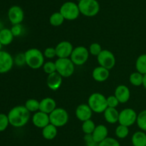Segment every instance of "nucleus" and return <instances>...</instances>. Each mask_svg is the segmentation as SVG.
<instances>
[{
    "label": "nucleus",
    "mask_w": 146,
    "mask_h": 146,
    "mask_svg": "<svg viewBox=\"0 0 146 146\" xmlns=\"http://www.w3.org/2000/svg\"><path fill=\"white\" fill-rule=\"evenodd\" d=\"M2 44H1V43L0 42V51H1V48H2Z\"/></svg>",
    "instance_id": "nucleus-42"
},
{
    "label": "nucleus",
    "mask_w": 146,
    "mask_h": 146,
    "mask_svg": "<svg viewBox=\"0 0 146 146\" xmlns=\"http://www.w3.org/2000/svg\"><path fill=\"white\" fill-rule=\"evenodd\" d=\"M110 70L101 66L95 67L92 72V77L95 81L103 82L106 81L110 76Z\"/></svg>",
    "instance_id": "nucleus-18"
},
{
    "label": "nucleus",
    "mask_w": 146,
    "mask_h": 146,
    "mask_svg": "<svg viewBox=\"0 0 146 146\" xmlns=\"http://www.w3.org/2000/svg\"><path fill=\"white\" fill-rule=\"evenodd\" d=\"M128 127H129L119 124V125L117 126L115 130L116 137L119 139H124L127 137V136L129 134V128Z\"/></svg>",
    "instance_id": "nucleus-30"
},
{
    "label": "nucleus",
    "mask_w": 146,
    "mask_h": 146,
    "mask_svg": "<svg viewBox=\"0 0 146 146\" xmlns=\"http://www.w3.org/2000/svg\"><path fill=\"white\" fill-rule=\"evenodd\" d=\"M0 22H1V16H0Z\"/></svg>",
    "instance_id": "nucleus-44"
},
{
    "label": "nucleus",
    "mask_w": 146,
    "mask_h": 146,
    "mask_svg": "<svg viewBox=\"0 0 146 146\" xmlns=\"http://www.w3.org/2000/svg\"><path fill=\"white\" fill-rule=\"evenodd\" d=\"M68 113L62 107H56L49 114L50 123L56 127L66 125L68 121Z\"/></svg>",
    "instance_id": "nucleus-7"
},
{
    "label": "nucleus",
    "mask_w": 146,
    "mask_h": 146,
    "mask_svg": "<svg viewBox=\"0 0 146 146\" xmlns=\"http://www.w3.org/2000/svg\"><path fill=\"white\" fill-rule=\"evenodd\" d=\"M14 62L16 65L19 66V67H21V66L26 64V59L24 53H19V54H17L16 57L14 58Z\"/></svg>",
    "instance_id": "nucleus-36"
},
{
    "label": "nucleus",
    "mask_w": 146,
    "mask_h": 146,
    "mask_svg": "<svg viewBox=\"0 0 146 146\" xmlns=\"http://www.w3.org/2000/svg\"><path fill=\"white\" fill-rule=\"evenodd\" d=\"M32 123L35 127L43 129L50 124L49 115L39 110L32 116Z\"/></svg>",
    "instance_id": "nucleus-14"
},
{
    "label": "nucleus",
    "mask_w": 146,
    "mask_h": 146,
    "mask_svg": "<svg viewBox=\"0 0 146 146\" xmlns=\"http://www.w3.org/2000/svg\"><path fill=\"white\" fill-rule=\"evenodd\" d=\"M44 55L46 58L53 59L56 56V49L54 47H47L44 52Z\"/></svg>",
    "instance_id": "nucleus-39"
},
{
    "label": "nucleus",
    "mask_w": 146,
    "mask_h": 146,
    "mask_svg": "<svg viewBox=\"0 0 146 146\" xmlns=\"http://www.w3.org/2000/svg\"><path fill=\"white\" fill-rule=\"evenodd\" d=\"M56 126H54L52 124H48V125L46 126L45 127L42 129V136L44 139L48 140H54L57 135V133H58V130Z\"/></svg>",
    "instance_id": "nucleus-22"
},
{
    "label": "nucleus",
    "mask_w": 146,
    "mask_h": 146,
    "mask_svg": "<svg viewBox=\"0 0 146 146\" xmlns=\"http://www.w3.org/2000/svg\"><path fill=\"white\" fill-rule=\"evenodd\" d=\"M55 63L56 72L62 77H69L74 73L75 64L70 58H58Z\"/></svg>",
    "instance_id": "nucleus-5"
},
{
    "label": "nucleus",
    "mask_w": 146,
    "mask_h": 146,
    "mask_svg": "<svg viewBox=\"0 0 146 146\" xmlns=\"http://www.w3.org/2000/svg\"><path fill=\"white\" fill-rule=\"evenodd\" d=\"M102 47H101V44H98L97 42H94L89 46V48H88V51L89 53L93 56H97L102 51Z\"/></svg>",
    "instance_id": "nucleus-35"
},
{
    "label": "nucleus",
    "mask_w": 146,
    "mask_h": 146,
    "mask_svg": "<svg viewBox=\"0 0 146 146\" xmlns=\"http://www.w3.org/2000/svg\"><path fill=\"white\" fill-rule=\"evenodd\" d=\"M62 79L63 77L57 72L48 74V77L46 79L47 86L51 90L56 91L61 87L63 82Z\"/></svg>",
    "instance_id": "nucleus-17"
},
{
    "label": "nucleus",
    "mask_w": 146,
    "mask_h": 146,
    "mask_svg": "<svg viewBox=\"0 0 146 146\" xmlns=\"http://www.w3.org/2000/svg\"><path fill=\"white\" fill-rule=\"evenodd\" d=\"M24 106L30 113H35L39 111L40 101L36 100V99H29L26 101Z\"/></svg>",
    "instance_id": "nucleus-28"
},
{
    "label": "nucleus",
    "mask_w": 146,
    "mask_h": 146,
    "mask_svg": "<svg viewBox=\"0 0 146 146\" xmlns=\"http://www.w3.org/2000/svg\"><path fill=\"white\" fill-rule=\"evenodd\" d=\"M84 141H85L86 146H98V144H99L94 140L92 135H85Z\"/></svg>",
    "instance_id": "nucleus-40"
},
{
    "label": "nucleus",
    "mask_w": 146,
    "mask_h": 146,
    "mask_svg": "<svg viewBox=\"0 0 146 146\" xmlns=\"http://www.w3.org/2000/svg\"><path fill=\"white\" fill-rule=\"evenodd\" d=\"M94 112L88 104H81L76 107L75 111L76 116L80 121L84 122L91 119Z\"/></svg>",
    "instance_id": "nucleus-15"
},
{
    "label": "nucleus",
    "mask_w": 146,
    "mask_h": 146,
    "mask_svg": "<svg viewBox=\"0 0 146 146\" xmlns=\"http://www.w3.org/2000/svg\"><path fill=\"white\" fill-rule=\"evenodd\" d=\"M119 103V101L115 95H110L107 97V104H108V107L116 108Z\"/></svg>",
    "instance_id": "nucleus-37"
},
{
    "label": "nucleus",
    "mask_w": 146,
    "mask_h": 146,
    "mask_svg": "<svg viewBox=\"0 0 146 146\" xmlns=\"http://www.w3.org/2000/svg\"><path fill=\"white\" fill-rule=\"evenodd\" d=\"M8 18L11 24H21L24 18V13L19 6L14 5L8 10Z\"/></svg>",
    "instance_id": "nucleus-12"
},
{
    "label": "nucleus",
    "mask_w": 146,
    "mask_h": 146,
    "mask_svg": "<svg viewBox=\"0 0 146 146\" xmlns=\"http://www.w3.org/2000/svg\"><path fill=\"white\" fill-rule=\"evenodd\" d=\"M136 123L142 131H146V110L138 113Z\"/></svg>",
    "instance_id": "nucleus-31"
},
{
    "label": "nucleus",
    "mask_w": 146,
    "mask_h": 146,
    "mask_svg": "<svg viewBox=\"0 0 146 146\" xmlns=\"http://www.w3.org/2000/svg\"><path fill=\"white\" fill-rule=\"evenodd\" d=\"M14 64V58L9 53L3 50L0 51V74L9 72Z\"/></svg>",
    "instance_id": "nucleus-11"
},
{
    "label": "nucleus",
    "mask_w": 146,
    "mask_h": 146,
    "mask_svg": "<svg viewBox=\"0 0 146 146\" xmlns=\"http://www.w3.org/2000/svg\"><path fill=\"white\" fill-rule=\"evenodd\" d=\"M135 68L137 72L142 74H146V54H141L138 56L135 62Z\"/></svg>",
    "instance_id": "nucleus-25"
},
{
    "label": "nucleus",
    "mask_w": 146,
    "mask_h": 146,
    "mask_svg": "<svg viewBox=\"0 0 146 146\" xmlns=\"http://www.w3.org/2000/svg\"><path fill=\"white\" fill-rule=\"evenodd\" d=\"M78 5L80 13L87 17H95L100 11V4L97 0H82Z\"/></svg>",
    "instance_id": "nucleus-4"
},
{
    "label": "nucleus",
    "mask_w": 146,
    "mask_h": 146,
    "mask_svg": "<svg viewBox=\"0 0 146 146\" xmlns=\"http://www.w3.org/2000/svg\"><path fill=\"white\" fill-rule=\"evenodd\" d=\"M133 146H146V133L144 131H137L131 137Z\"/></svg>",
    "instance_id": "nucleus-24"
},
{
    "label": "nucleus",
    "mask_w": 146,
    "mask_h": 146,
    "mask_svg": "<svg viewBox=\"0 0 146 146\" xmlns=\"http://www.w3.org/2000/svg\"><path fill=\"white\" fill-rule=\"evenodd\" d=\"M88 104L94 113H104L108 107L107 97L101 93L94 92L88 97Z\"/></svg>",
    "instance_id": "nucleus-3"
},
{
    "label": "nucleus",
    "mask_w": 146,
    "mask_h": 146,
    "mask_svg": "<svg viewBox=\"0 0 146 146\" xmlns=\"http://www.w3.org/2000/svg\"><path fill=\"white\" fill-rule=\"evenodd\" d=\"M55 49L58 58H70L74 47L70 42L62 41L56 46Z\"/></svg>",
    "instance_id": "nucleus-13"
},
{
    "label": "nucleus",
    "mask_w": 146,
    "mask_h": 146,
    "mask_svg": "<svg viewBox=\"0 0 146 146\" xmlns=\"http://www.w3.org/2000/svg\"><path fill=\"white\" fill-rule=\"evenodd\" d=\"M104 116L105 120L110 124H115L118 122L119 112L114 107H107L104 112Z\"/></svg>",
    "instance_id": "nucleus-21"
},
{
    "label": "nucleus",
    "mask_w": 146,
    "mask_h": 146,
    "mask_svg": "<svg viewBox=\"0 0 146 146\" xmlns=\"http://www.w3.org/2000/svg\"><path fill=\"white\" fill-rule=\"evenodd\" d=\"M30 113L24 105H17L12 107L7 115L9 124L14 127H24L29 120Z\"/></svg>",
    "instance_id": "nucleus-1"
},
{
    "label": "nucleus",
    "mask_w": 146,
    "mask_h": 146,
    "mask_svg": "<svg viewBox=\"0 0 146 146\" xmlns=\"http://www.w3.org/2000/svg\"><path fill=\"white\" fill-rule=\"evenodd\" d=\"M97 60L99 66L111 70L115 65V57L112 52L108 50H103L97 56Z\"/></svg>",
    "instance_id": "nucleus-9"
},
{
    "label": "nucleus",
    "mask_w": 146,
    "mask_h": 146,
    "mask_svg": "<svg viewBox=\"0 0 146 146\" xmlns=\"http://www.w3.org/2000/svg\"><path fill=\"white\" fill-rule=\"evenodd\" d=\"M26 64L33 70H38L43 67L44 64V53L38 49L31 48L24 52Z\"/></svg>",
    "instance_id": "nucleus-2"
},
{
    "label": "nucleus",
    "mask_w": 146,
    "mask_h": 146,
    "mask_svg": "<svg viewBox=\"0 0 146 146\" xmlns=\"http://www.w3.org/2000/svg\"><path fill=\"white\" fill-rule=\"evenodd\" d=\"M98 146H121L119 142L113 137H108L98 144Z\"/></svg>",
    "instance_id": "nucleus-33"
},
{
    "label": "nucleus",
    "mask_w": 146,
    "mask_h": 146,
    "mask_svg": "<svg viewBox=\"0 0 146 146\" xmlns=\"http://www.w3.org/2000/svg\"><path fill=\"white\" fill-rule=\"evenodd\" d=\"M12 32L14 37H19L23 31V27L21 24H13L11 28L10 29Z\"/></svg>",
    "instance_id": "nucleus-38"
},
{
    "label": "nucleus",
    "mask_w": 146,
    "mask_h": 146,
    "mask_svg": "<svg viewBox=\"0 0 146 146\" xmlns=\"http://www.w3.org/2000/svg\"><path fill=\"white\" fill-rule=\"evenodd\" d=\"M64 17H63L62 14L60 13V11L54 12L49 17V23L51 25L54 27H59L64 22Z\"/></svg>",
    "instance_id": "nucleus-26"
},
{
    "label": "nucleus",
    "mask_w": 146,
    "mask_h": 146,
    "mask_svg": "<svg viewBox=\"0 0 146 146\" xmlns=\"http://www.w3.org/2000/svg\"><path fill=\"white\" fill-rule=\"evenodd\" d=\"M14 37L10 29L4 28L0 30V42L3 46H7L11 44Z\"/></svg>",
    "instance_id": "nucleus-23"
},
{
    "label": "nucleus",
    "mask_w": 146,
    "mask_h": 146,
    "mask_svg": "<svg viewBox=\"0 0 146 146\" xmlns=\"http://www.w3.org/2000/svg\"><path fill=\"white\" fill-rule=\"evenodd\" d=\"M91 135H92L94 140L96 143H100L103 140H105L106 137H108V127L104 125H96L95 130Z\"/></svg>",
    "instance_id": "nucleus-19"
},
{
    "label": "nucleus",
    "mask_w": 146,
    "mask_h": 146,
    "mask_svg": "<svg viewBox=\"0 0 146 146\" xmlns=\"http://www.w3.org/2000/svg\"><path fill=\"white\" fill-rule=\"evenodd\" d=\"M56 107V102L51 97H45L40 101L39 110L48 115Z\"/></svg>",
    "instance_id": "nucleus-20"
},
{
    "label": "nucleus",
    "mask_w": 146,
    "mask_h": 146,
    "mask_svg": "<svg viewBox=\"0 0 146 146\" xmlns=\"http://www.w3.org/2000/svg\"><path fill=\"white\" fill-rule=\"evenodd\" d=\"M129 81L132 85L135 87H140L143 85V74L138 72H134L130 75Z\"/></svg>",
    "instance_id": "nucleus-27"
},
{
    "label": "nucleus",
    "mask_w": 146,
    "mask_h": 146,
    "mask_svg": "<svg viewBox=\"0 0 146 146\" xmlns=\"http://www.w3.org/2000/svg\"><path fill=\"white\" fill-rule=\"evenodd\" d=\"M96 127V125L94 123V122L91 119H90V120L83 122L81 129H82V131L84 132L85 135H91L95 130Z\"/></svg>",
    "instance_id": "nucleus-29"
},
{
    "label": "nucleus",
    "mask_w": 146,
    "mask_h": 146,
    "mask_svg": "<svg viewBox=\"0 0 146 146\" xmlns=\"http://www.w3.org/2000/svg\"><path fill=\"white\" fill-rule=\"evenodd\" d=\"M138 114L132 108H125L119 113L118 123L120 125L130 127L136 123Z\"/></svg>",
    "instance_id": "nucleus-10"
},
{
    "label": "nucleus",
    "mask_w": 146,
    "mask_h": 146,
    "mask_svg": "<svg viewBox=\"0 0 146 146\" xmlns=\"http://www.w3.org/2000/svg\"><path fill=\"white\" fill-rule=\"evenodd\" d=\"M77 1H78V2H79V1H82V0H76Z\"/></svg>",
    "instance_id": "nucleus-43"
},
{
    "label": "nucleus",
    "mask_w": 146,
    "mask_h": 146,
    "mask_svg": "<svg viewBox=\"0 0 146 146\" xmlns=\"http://www.w3.org/2000/svg\"><path fill=\"white\" fill-rule=\"evenodd\" d=\"M143 86L144 88L146 90V74L143 75Z\"/></svg>",
    "instance_id": "nucleus-41"
},
{
    "label": "nucleus",
    "mask_w": 146,
    "mask_h": 146,
    "mask_svg": "<svg viewBox=\"0 0 146 146\" xmlns=\"http://www.w3.org/2000/svg\"><path fill=\"white\" fill-rule=\"evenodd\" d=\"M89 54L88 49L84 46H78L74 48V50L70 56V59L75 65L81 66L84 65L88 61Z\"/></svg>",
    "instance_id": "nucleus-8"
},
{
    "label": "nucleus",
    "mask_w": 146,
    "mask_h": 146,
    "mask_svg": "<svg viewBox=\"0 0 146 146\" xmlns=\"http://www.w3.org/2000/svg\"><path fill=\"white\" fill-rule=\"evenodd\" d=\"M59 11L64 17L65 20L68 21L76 19L81 14L78 4L71 1L64 3L60 7Z\"/></svg>",
    "instance_id": "nucleus-6"
},
{
    "label": "nucleus",
    "mask_w": 146,
    "mask_h": 146,
    "mask_svg": "<svg viewBox=\"0 0 146 146\" xmlns=\"http://www.w3.org/2000/svg\"><path fill=\"white\" fill-rule=\"evenodd\" d=\"M114 95L117 97L120 103H126L131 97V91L126 85L120 84L115 88Z\"/></svg>",
    "instance_id": "nucleus-16"
},
{
    "label": "nucleus",
    "mask_w": 146,
    "mask_h": 146,
    "mask_svg": "<svg viewBox=\"0 0 146 146\" xmlns=\"http://www.w3.org/2000/svg\"><path fill=\"white\" fill-rule=\"evenodd\" d=\"M43 70L46 74H50L51 73H54L56 72V67L55 62L48 61L44 62V65L42 67Z\"/></svg>",
    "instance_id": "nucleus-32"
},
{
    "label": "nucleus",
    "mask_w": 146,
    "mask_h": 146,
    "mask_svg": "<svg viewBox=\"0 0 146 146\" xmlns=\"http://www.w3.org/2000/svg\"><path fill=\"white\" fill-rule=\"evenodd\" d=\"M9 124L8 115L4 113H0V133L7 130Z\"/></svg>",
    "instance_id": "nucleus-34"
}]
</instances>
